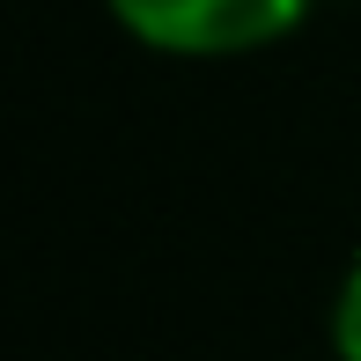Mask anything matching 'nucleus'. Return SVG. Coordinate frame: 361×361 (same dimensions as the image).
I'll list each match as a JSON object with an SVG mask.
<instances>
[{
	"instance_id": "f03ea898",
	"label": "nucleus",
	"mask_w": 361,
	"mask_h": 361,
	"mask_svg": "<svg viewBox=\"0 0 361 361\" xmlns=\"http://www.w3.org/2000/svg\"><path fill=\"white\" fill-rule=\"evenodd\" d=\"M332 347H339V361H361V266L339 281V302H332Z\"/></svg>"
},
{
	"instance_id": "f257e3e1",
	"label": "nucleus",
	"mask_w": 361,
	"mask_h": 361,
	"mask_svg": "<svg viewBox=\"0 0 361 361\" xmlns=\"http://www.w3.org/2000/svg\"><path fill=\"white\" fill-rule=\"evenodd\" d=\"M140 44L177 59H228L288 37L310 15V0H104Z\"/></svg>"
}]
</instances>
